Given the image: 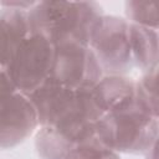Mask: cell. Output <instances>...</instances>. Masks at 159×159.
Instances as JSON below:
<instances>
[{"instance_id":"obj_1","label":"cell","mask_w":159,"mask_h":159,"mask_svg":"<svg viewBox=\"0 0 159 159\" xmlns=\"http://www.w3.org/2000/svg\"><path fill=\"white\" fill-rule=\"evenodd\" d=\"M29 14L31 31L55 43L84 40L99 20L94 2H36Z\"/></svg>"},{"instance_id":"obj_2","label":"cell","mask_w":159,"mask_h":159,"mask_svg":"<svg viewBox=\"0 0 159 159\" xmlns=\"http://www.w3.org/2000/svg\"><path fill=\"white\" fill-rule=\"evenodd\" d=\"M53 60L52 42L42 35L34 34L21 42L7 62L9 78L20 89L32 91L48 70L51 71Z\"/></svg>"},{"instance_id":"obj_3","label":"cell","mask_w":159,"mask_h":159,"mask_svg":"<svg viewBox=\"0 0 159 159\" xmlns=\"http://www.w3.org/2000/svg\"><path fill=\"white\" fill-rule=\"evenodd\" d=\"M20 7L7 6L1 14V45L2 63L6 65L21 42L27 39V30L31 31L29 14Z\"/></svg>"},{"instance_id":"obj_4","label":"cell","mask_w":159,"mask_h":159,"mask_svg":"<svg viewBox=\"0 0 159 159\" xmlns=\"http://www.w3.org/2000/svg\"><path fill=\"white\" fill-rule=\"evenodd\" d=\"M128 16H130L139 26L158 27L159 26V2L130 1L125 5Z\"/></svg>"},{"instance_id":"obj_5","label":"cell","mask_w":159,"mask_h":159,"mask_svg":"<svg viewBox=\"0 0 159 159\" xmlns=\"http://www.w3.org/2000/svg\"><path fill=\"white\" fill-rule=\"evenodd\" d=\"M144 92L148 104L157 109L159 107V65L144 78Z\"/></svg>"}]
</instances>
